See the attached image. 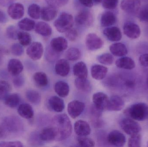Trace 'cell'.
Returning <instances> with one entry per match:
<instances>
[{
    "instance_id": "obj_5",
    "label": "cell",
    "mask_w": 148,
    "mask_h": 147,
    "mask_svg": "<svg viewBox=\"0 0 148 147\" xmlns=\"http://www.w3.org/2000/svg\"><path fill=\"white\" fill-rule=\"evenodd\" d=\"M120 126L126 134L130 136L140 133L142 130L140 124L130 118L123 119L120 123Z\"/></svg>"
},
{
    "instance_id": "obj_21",
    "label": "cell",
    "mask_w": 148,
    "mask_h": 147,
    "mask_svg": "<svg viewBox=\"0 0 148 147\" xmlns=\"http://www.w3.org/2000/svg\"><path fill=\"white\" fill-rule=\"evenodd\" d=\"M49 106L51 109L56 112H61L65 108V104L62 99L56 96H53L48 101Z\"/></svg>"
},
{
    "instance_id": "obj_29",
    "label": "cell",
    "mask_w": 148,
    "mask_h": 147,
    "mask_svg": "<svg viewBox=\"0 0 148 147\" xmlns=\"http://www.w3.org/2000/svg\"><path fill=\"white\" fill-rule=\"evenodd\" d=\"M35 30L37 34L44 37L50 36L52 33L51 27L44 22H40L36 23L35 27Z\"/></svg>"
},
{
    "instance_id": "obj_28",
    "label": "cell",
    "mask_w": 148,
    "mask_h": 147,
    "mask_svg": "<svg viewBox=\"0 0 148 147\" xmlns=\"http://www.w3.org/2000/svg\"><path fill=\"white\" fill-rule=\"evenodd\" d=\"M116 22L115 15L111 11L104 12L101 18V24L103 27H110L114 25Z\"/></svg>"
},
{
    "instance_id": "obj_38",
    "label": "cell",
    "mask_w": 148,
    "mask_h": 147,
    "mask_svg": "<svg viewBox=\"0 0 148 147\" xmlns=\"http://www.w3.org/2000/svg\"><path fill=\"white\" fill-rule=\"evenodd\" d=\"M81 54L80 50L75 47H71L66 52L65 56L68 60L75 61L78 60L81 57Z\"/></svg>"
},
{
    "instance_id": "obj_35",
    "label": "cell",
    "mask_w": 148,
    "mask_h": 147,
    "mask_svg": "<svg viewBox=\"0 0 148 147\" xmlns=\"http://www.w3.org/2000/svg\"><path fill=\"white\" fill-rule=\"evenodd\" d=\"M18 26L19 28L23 31H29L35 28L36 23L33 20L25 18L18 22Z\"/></svg>"
},
{
    "instance_id": "obj_12",
    "label": "cell",
    "mask_w": 148,
    "mask_h": 147,
    "mask_svg": "<svg viewBox=\"0 0 148 147\" xmlns=\"http://www.w3.org/2000/svg\"><path fill=\"white\" fill-rule=\"evenodd\" d=\"M123 29L125 35L130 39H137L140 35L141 30L140 27L133 22L125 23L123 26Z\"/></svg>"
},
{
    "instance_id": "obj_37",
    "label": "cell",
    "mask_w": 148,
    "mask_h": 147,
    "mask_svg": "<svg viewBox=\"0 0 148 147\" xmlns=\"http://www.w3.org/2000/svg\"><path fill=\"white\" fill-rule=\"evenodd\" d=\"M17 39L19 43L23 46H27L31 44L32 37L29 33L24 31L18 32Z\"/></svg>"
},
{
    "instance_id": "obj_49",
    "label": "cell",
    "mask_w": 148,
    "mask_h": 147,
    "mask_svg": "<svg viewBox=\"0 0 148 147\" xmlns=\"http://www.w3.org/2000/svg\"><path fill=\"white\" fill-rule=\"evenodd\" d=\"M66 33V37L70 41H75L78 36V33L76 29L73 28L67 31Z\"/></svg>"
},
{
    "instance_id": "obj_39",
    "label": "cell",
    "mask_w": 148,
    "mask_h": 147,
    "mask_svg": "<svg viewBox=\"0 0 148 147\" xmlns=\"http://www.w3.org/2000/svg\"><path fill=\"white\" fill-rule=\"evenodd\" d=\"M28 14L31 18L35 20L40 18L41 14V9L40 6L36 3L29 5L28 8Z\"/></svg>"
},
{
    "instance_id": "obj_13",
    "label": "cell",
    "mask_w": 148,
    "mask_h": 147,
    "mask_svg": "<svg viewBox=\"0 0 148 147\" xmlns=\"http://www.w3.org/2000/svg\"><path fill=\"white\" fill-rule=\"evenodd\" d=\"M140 0H122L121 3V9L125 12L130 14H136L140 7Z\"/></svg>"
},
{
    "instance_id": "obj_34",
    "label": "cell",
    "mask_w": 148,
    "mask_h": 147,
    "mask_svg": "<svg viewBox=\"0 0 148 147\" xmlns=\"http://www.w3.org/2000/svg\"><path fill=\"white\" fill-rule=\"evenodd\" d=\"M33 79L39 87H45L48 84L47 76L45 72H37L35 73L33 76Z\"/></svg>"
},
{
    "instance_id": "obj_25",
    "label": "cell",
    "mask_w": 148,
    "mask_h": 147,
    "mask_svg": "<svg viewBox=\"0 0 148 147\" xmlns=\"http://www.w3.org/2000/svg\"><path fill=\"white\" fill-rule=\"evenodd\" d=\"M73 71L74 75L78 78L86 79L88 77V69L83 62H77L75 64L73 68Z\"/></svg>"
},
{
    "instance_id": "obj_33",
    "label": "cell",
    "mask_w": 148,
    "mask_h": 147,
    "mask_svg": "<svg viewBox=\"0 0 148 147\" xmlns=\"http://www.w3.org/2000/svg\"><path fill=\"white\" fill-rule=\"evenodd\" d=\"M4 100L5 105L10 108H15L19 105L21 102L20 96L16 93L8 94Z\"/></svg>"
},
{
    "instance_id": "obj_58",
    "label": "cell",
    "mask_w": 148,
    "mask_h": 147,
    "mask_svg": "<svg viewBox=\"0 0 148 147\" xmlns=\"http://www.w3.org/2000/svg\"><path fill=\"white\" fill-rule=\"evenodd\" d=\"M8 53V51L5 49L0 48V64L2 61V57L3 54H6Z\"/></svg>"
},
{
    "instance_id": "obj_10",
    "label": "cell",
    "mask_w": 148,
    "mask_h": 147,
    "mask_svg": "<svg viewBox=\"0 0 148 147\" xmlns=\"http://www.w3.org/2000/svg\"><path fill=\"white\" fill-rule=\"evenodd\" d=\"M85 108V104L82 102L74 100L69 103L67 110L69 114L73 119H75L82 113Z\"/></svg>"
},
{
    "instance_id": "obj_61",
    "label": "cell",
    "mask_w": 148,
    "mask_h": 147,
    "mask_svg": "<svg viewBox=\"0 0 148 147\" xmlns=\"http://www.w3.org/2000/svg\"><path fill=\"white\" fill-rule=\"evenodd\" d=\"M147 146L148 147V142H147Z\"/></svg>"
},
{
    "instance_id": "obj_16",
    "label": "cell",
    "mask_w": 148,
    "mask_h": 147,
    "mask_svg": "<svg viewBox=\"0 0 148 147\" xmlns=\"http://www.w3.org/2000/svg\"><path fill=\"white\" fill-rule=\"evenodd\" d=\"M56 74L62 77H66L70 72V65L67 60L65 59L59 60L55 66Z\"/></svg>"
},
{
    "instance_id": "obj_47",
    "label": "cell",
    "mask_w": 148,
    "mask_h": 147,
    "mask_svg": "<svg viewBox=\"0 0 148 147\" xmlns=\"http://www.w3.org/2000/svg\"><path fill=\"white\" fill-rule=\"evenodd\" d=\"M118 3V0H103V7L108 9L115 8Z\"/></svg>"
},
{
    "instance_id": "obj_6",
    "label": "cell",
    "mask_w": 148,
    "mask_h": 147,
    "mask_svg": "<svg viewBox=\"0 0 148 147\" xmlns=\"http://www.w3.org/2000/svg\"><path fill=\"white\" fill-rule=\"evenodd\" d=\"M27 55L32 60H38L42 57L43 53V47L39 42H34L29 45L26 51Z\"/></svg>"
},
{
    "instance_id": "obj_30",
    "label": "cell",
    "mask_w": 148,
    "mask_h": 147,
    "mask_svg": "<svg viewBox=\"0 0 148 147\" xmlns=\"http://www.w3.org/2000/svg\"><path fill=\"white\" fill-rule=\"evenodd\" d=\"M55 91L61 98H65L68 96L69 93V86L66 82L60 81L55 85Z\"/></svg>"
},
{
    "instance_id": "obj_51",
    "label": "cell",
    "mask_w": 148,
    "mask_h": 147,
    "mask_svg": "<svg viewBox=\"0 0 148 147\" xmlns=\"http://www.w3.org/2000/svg\"><path fill=\"white\" fill-rule=\"evenodd\" d=\"M59 53L54 51L51 47L48 48L46 51L47 58L49 60H55L59 56Z\"/></svg>"
},
{
    "instance_id": "obj_7",
    "label": "cell",
    "mask_w": 148,
    "mask_h": 147,
    "mask_svg": "<svg viewBox=\"0 0 148 147\" xmlns=\"http://www.w3.org/2000/svg\"><path fill=\"white\" fill-rule=\"evenodd\" d=\"M107 141L110 145L116 147H123L126 142L125 135L118 130L110 132L107 136Z\"/></svg>"
},
{
    "instance_id": "obj_59",
    "label": "cell",
    "mask_w": 148,
    "mask_h": 147,
    "mask_svg": "<svg viewBox=\"0 0 148 147\" xmlns=\"http://www.w3.org/2000/svg\"><path fill=\"white\" fill-rule=\"evenodd\" d=\"M102 1L103 0H93V1H94L96 3H101Z\"/></svg>"
},
{
    "instance_id": "obj_41",
    "label": "cell",
    "mask_w": 148,
    "mask_h": 147,
    "mask_svg": "<svg viewBox=\"0 0 148 147\" xmlns=\"http://www.w3.org/2000/svg\"><path fill=\"white\" fill-rule=\"evenodd\" d=\"M97 59L101 64L109 66L113 64L114 58L112 54L109 53H105L98 56Z\"/></svg>"
},
{
    "instance_id": "obj_45",
    "label": "cell",
    "mask_w": 148,
    "mask_h": 147,
    "mask_svg": "<svg viewBox=\"0 0 148 147\" xmlns=\"http://www.w3.org/2000/svg\"><path fill=\"white\" fill-rule=\"evenodd\" d=\"M11 53L16 56H21L24 52L23 46L20 44L14 43L13 44L11 47Z\"/></svg>"
},
{
    "instance_id": "obj_8",
    "label": "cell",
    "mask_w": 148,
    "mask_h": 147,
    "mask_svg": "<svg viewBox=\"0 0 148 147\" xmlns=\"http://www.w3.org/2000/svg\"><path fill=\"white\" fill-rule=\"evenodd\" d=\"M85 43L87 48L91 51L100 49L103 45L102 40L95 33H89L87 35Z\"/></svg>"
},
{
    "instance_id": "obj_48",
    "label": "cell",
    "mask_w": 148,
    "mask_h": 147,
    "mask_svg": "<svg viewBox=\"0 0 148 147\" xmlns=\"http://www.w3.org/2000/svg\"><path fill=\"white\" fill-rule=\"evenodd\" d=\"M23 147V144L20 141H2L0 142V147Z\"/></svg>"
},
{
    "instance_id": "obj_50",
    "label": "cell",
    "mask_w": 148,
    "mask_h": 147,
    "mask_svg": "<svg viewBox=\"0 0 148 147\" xmlns=\"http://www.w3.org/2000/svg\"><path fill=\"white\" fill-rule=\"evenodd\" d=\"M25 82L24 77L23 76L19 75L15 76L13 79V83L16 88H21L23 86Z\"/></svg>"
},
{
    "instance_id": "obj_11",
    "label": "cell",
    "mask_w": 148,
    "mask_h": 147,
    "mask_svg": "<svg viewBox=\"0 0 148 147\" xmlns=\"http://www.w3.org/2000/svg\"><path fill=\"white\" fill-rule=\"evenodd\" d=\"M8 13L13 20H19L24 16V6L20 3H14L8 6Z\"/></svg>"
},
{
    "instance_id": "obj_26",
    "label": "cell",
    "mask_w": 148,
    "mask_h": 147,
    "mask_svg": "<svg viewBox=\"0 0 148 147\" xmlns=\"http://www.w3.org/2000/svg\"><path fill=\"white\" fill-rule=\"evenodd\" d=\"M110 51L112 54L116 57H123L128 53L127 49L125 45L122 43H115L110 46Z\"/></svg>"
},
{
    "instance_id": "obj_23",
    "label": "cell",
    "mask_w": 148,
    "mask_h": 147,
    "mask_svg": "<svg viewBox=\"0 0 148 147\" xmlns=\"http://www.w3.org/2000/svg\"><path fill=\"white\" fill-rule=\"evenodd\" d=\"M57 14L56 8L49 6L44 7L41 9L40 16L42 20L50 21L56 18Z\"/></svg>"
},
{
    "instance_id": "obj_18",
    "label": "cell",
    "mask_w": 148,
    "mask_h": 147,
    "mask_svg": "<svg viewBox=\"0 0 148 147\" xmlns=\"http://www.w3.org/2000/svg\"><path fill=\"white\" fill-rule=\"evenodd\" d=\"M23 69V64L19 60L11 59L9 61L8 65V71L12 76L15 77L20 75Z\"/></svg>"
},
{
    "instance_id": "obj_36",
    "label": "cell",
    "mask_w": 148,
    "mask_h": 147,
    "mask_svg": "<svg viewBox=\"0 0 148 147\" xmlns=\"http://www.w3.org/2000/svg\"><path fill=\"white\" fill-rule=\"evenodd\" d=\"M26 96L27 100L34 104H38L41 100L40 94L34 90H28L26 92Z\"/></svg>"
},
{
    "instance_id": "obj_55",
    "label": "cell",
    "mask_w": 148,
    "mask_h": 147,
    "mask_svg": "<svg viewBox=\"0 0 148 147\" xmlns=\"http://www.w3.org/2000/svg\"><path fill=\"white\" fill-rule=\"evenodd\" d=\"M8 17L5 13L0 9V23H6L8 22Z\"/></svg>"
},
{
    "instance_id": "obj_2",
    "label": "cell",
    "mask_w": 148,
    "mask_h": 147,
    "mask_svg": "<svg viewBox=\"0 0 148 147\" xmlns=\"http://www.w3.org/2000/svg\"><path fill=\"white\" fill-rule=\"evenodd\" d=\"M124 114L135 121H144L148 116V106L143 103L135 104L126 109Z\"/></svg>"
},
{
    "instance_id": "obj_54",
    "label": "cell",
    "mask_w": 148,
    "mask_h": 147,
    "mask_svg": "<svg viewBox=\"0 0 148 147\" xmlns=\"http://www.w3.org/2000/svg\"><path fill=\"white\" fill-rule=\"evenodd\" d=\"M81 4L88 7H91L93 6V0H79Z\"/></svg>"
},
{
    "instance_id": "obj_15",
    "label": "cell",
    "mask_w": 148,
    "mask_h": 147,
    "mask_svg": "<svg viewBox=\"0 0 148 147\" xmlns=\"http://www.w3.org/2000/svg\"><path fill=\"white\" fill-rule=\"evenodd\" d=\"M74 131L78 136H87L90 134L91 129L89 124L87 122L83 120H79L75 123Z\"/></svg>"
},
{
    "instance_id": "obj_42",
    "label": "cell",
    "mask_w": 148,
    "mask_h": 147,
    "mask_svg": "<svg viewBox=\"0 0 148 147\" xmlns=\"http://www.w3.org/2000/svg\"><path fill=\"white\" fill-rule=\"evenodd\" d=\"M77 143L81 147H93L95 146L94 141L86 136H79L77 139Z\"/></svg>"
},
{
    "instance_id": "obj_9",
    "label": "cell",
    "mask_w": 148,
    "mask_h": 147,
    "mask_svg": "<svg viewBox=\"0 0 148 147\" xmlns=\"http://www.w3.org/2000/svg\"><path fill=\"white\" fill-rule=\"evenodd\" d=\"M94 105L98 109L103 111L107 110L109 98L106 94L102 92H97L92 97Z\"/></svg>"
},
{
    "instance_id": "obj_52",
    "label": "cell",
    "mask_w": 148,
    "mask_h": 147,
    "mask_svg": "<svg viewBox=\"0 0 148 147\" xmlns=\"http://www.w3.org/2000/svg\"><path fill=\"white\" fill-rule=\"evenodd\" d=\"M139 17L142 21L148 22V7L143 8L140 11Z\"/></svg>"
},
{
    "instance_id": "obj_32",
    "label": "cell",
    "mask_w": 148,
    "mask_h": 147,
    "mask_svg": "<svg viewBox=\"0 0 148 147\" xmlns=\"http://www.w3.org/2000/svg\"><path fill=\"white\" fill-rule=\"evenodd\" d=\"M75 85L78 90L84 92H89L91 90V85L88 80L86 79L77 78L75 80Z\"/></svg>"
},
{
    "instance_id": "obj_20",
    "label": "cell",
    "mask_w": 148,
    "mask_h": 147,
    "mask_svg": "<svg viewBox=\"0 0 148 147\" xmlns=\"http://www.w3.org/2000/svg\"><path fill=\"white\" fill-rule=\"evenodd\" d=\"M124 105V101L121 97L113 96L109 99L107 110L110 111H120L123 109Z\"/></svg>"
},
{
    "instance_id": "obj_4",
    "label": "cell",
    "mask_w": 148,
    "mask_h": 147,
    "mask_svg": "<svg viewBox=\"0 0 148 147\" xmlns=\"http://www.w3.org/2000/svg\"><path fill=\"white\" fill-rule=\"evenodd\" d=\"M74 24L73 17L72 15L63 12L54 23L56 30L60 33H63L73 27Z\"/></svg>"
},
{
    "instance_id": "obj_56",
    "label": "cell",
    "mask_w": 148,
    "mask_h": 147,
    "mask_svg": "<svg viewBox=\"0 0 148 147\" xmlns=\"http://www.w3.org/2000/svg\"><path fill=\"white\" fill-rule=\"evenodd\" d=\"M15 0H0V6L2 7L9 6L14 3Z\"/></svg>"
},
{
    "instance_id": "obj_44",
    "label": "cell",
    "mask_w": 148,
    "mask_h": 147,
    "mask_svg": "<svg viewBox=\"0 0 148 147\" xmlns=\"http://www.w3.org/2000/svg\"><path fill=\"white\" fill-rule=\"evenodd\" d=\"M18 31L14 26H10L6 29V35L7 37L12 40H16L18 36Z\"/></svg>"
},
{
    "instance_id": "obj_27",
    "label": "cell",
    "mask_w": 148,
    "mask_h": 147,
    "mask_svg": "<svg viewBox=\"0 0 148 147\" xmlns=\"http://www.w3.org/2000/svg\"><path fill=\"white\" fill-rule=\"evenodd\" d=\"M115 64L118 68L125 70H131L135 67L134 61L129 57H124L120 58L116 60Z\"/></svg>"
},
{
    "instance_id": "obj_31",
    "label": "cell",
    "mask_w": 148,
    "mask_h": 147,
    "mask_svg": "<svg viewBox=\"0 0 148 147\" xmlns=\"http://www.w3.org/2000/svg\"><path fill=\"white\" fill-rule=\"evenodd\" d=\"M39 137L41 140L49 142L55 140L56 135L54 129L52 127L43 129L39 134Z\"/></svg>"
},
{
    "instance_id": "obj_17",
    "label": "cell",
    "mask_w": 148,
    "mask_h": 147,
    "mask_svg": "<svg viewBox=\"0 0 148 147\" xmlns=\"http://www.w3.org/2000/svg\"><path fill=\"white\" fill-rule=\"evenodd\" d=\"M103 33L109 40L112 41H118L122 38L121 30L117 27H109L103 30Z\"/></svg>"
},
{
    "instance_id": "obj_1",
    "label": "cell",
    "mask_w": 148,
    "mask_h": 147,
    "mask_svg": "<svg viewBox=\"0 0 148 147\" xmlns=\"http://www.w3.org/2000/svg\"><path fill=\"white\" fill-rule=\"evenodd\" d=\"M52 124L56 135V140H64L71 135L73 127L70 119L66 115L55 116L52 120Z\"/></svg>"
},
{
    "instance_id": "obj_24",
    "label": "cell",
    "mask_w": 148,
    "mask_h": 147,
    "mask_svg": "<svg viewBox=\"0 0 148 147\" xmlns=\"http://www.w3.org/2000/svg\"><path fill=\"white\" fill-rule=\"evenodd\" d=\"M17 112L20 116L26 119H32L34 116L33 108L27 103L20 104L17 109Z\"/></svg>"
},
{
    "instance_id": "obj_46",
    "label": "cell",
    "mask_w": 148,
    "mask_h": 147,
    "mask_svg": "<svg viewBox=\"0 0 148 147\" xmlns=\"http://www.w3.org/2000/svg\"><path fill=\"white\" fill-rule=\"evenodd\" d=\"M49 6L55 8L65 6L68 2L69 0H46Z\"/></svg>"
},
{
    "instance_id": "obj_22",
    "label": "cell",
    "mask_w": 148,
    "mask_h": 147,
    "mask_svg": "<svg viewBox=\"0 0 148 147\" xmlns=\"http://www.w3.org/2000/svg\"><path fill=\"white\" fill-rule=\"evenodd\" d=\"M108 72V68L101 65H94L91 68V76L96 80H101L103 79Z\"/></svg>"
},
{
    "instance_id": "obj_53",
    "label": "cell",
    "mask_w": 148,
    "mask_h": 147,
    "mask_svg": "<svg viewBox=\"0 0 148 147\" xmlns=\"http://www.w3.org/2000/svg\"><path fill=\"white\" fill-rule=\"evenodd\" d=\"M139 61L143 66H148V54L141 55L139 58Z\"/></svg>"
},
{
    "instance_id": "obj_40",
    "label": "cell",
    "mask_w": 148,
    "mask_h": 147,
    "mask_svg": "<svg viewBox=\"0 0 148 147\" xmlns=\"http://www.w3.org/2000/svg\"><path fill=\"white\" fill-rule=\"evenodd\" d=\"M11 90V85L8 82L0 79V99H4Z\"/></svg>"
},
{
    "instance_id": "obj_14",
    "label": "cell",
    "mask_w": 148,
    "mask_h": 147,
    "mask_svg": "<svg viewBox=\"0 0 148 147\" xmlns=\"http://www.w3.org/2000/svg\"><path fill=\"white\" fill-rule=\"evenodd\" d=\"M76 22L80 26H89L93 22V17L90 12L87 10H82L78 13L75 19Z\"/></svg>"
},
{
    "instance_id": "obj_60",
    "label": "cell",
    "mask_w": 148,
    "mask_h": 147,
    "mask_svg": "<svg viewBox=\"0 0 148 147\" xmlns=\"http://www.w3.org/2000/svg\"><path fill=\"white\" fill-rule=\"evenodd\" d=\"M147 85L148 87V76H147Z\"/></svg>"
},
{
    "instance_id": "obj_57",
    "label": "cell",
    "mask_w": 148,
    "mask_h": 147,
    "mask_svg": "<svg viewBox=\"0 0 148 147\" xmlns=\"http://www.w3.org/2000/svg\"><path fill=\"white\" fill-rule=\"evenodd\" d=\"M134 85V83L132 80H127L126 82V85L129 88H133Z\"/></svg>"
},
{
    "instance_id": "obj_19",
    "label": "cell",
    "mask_w": 148,
    "mask_h": 147,
    "mask_svg": "<svg viewBox=\"0 0 148 147\" xmlns=\"http://www.w3.org/2000/svg\"><path fill=\"white\" fill-rule=\"evenodd\" d=\"M68 45L67 41L63 37L54 38L50 42V47L59 53L66 50L67 48Z\"/></svg>"
},
{
    "instance_id": "obj_43",
    "label": "cell",
    "mask_w": 148,
    "mask_h": 147,
    "mask_svg": "<svg viewBox=\"0 0 148 147\" xmlns=\"http://www.w3.org/2000/svg\"><path fill=\"white\" fill-rule=\"evenodd\" d=\"M141 136L140 133L131 135L129 139L128 146L129 147H139L141 146Z\"/></svg>"
},
{
    "instance_id": "obj_3",
    "label": "cell",
    "mask_w": 148,
    "mask_h": 147,
    "mask_svg": "<svg viewBox=\"0 0 148 147\" xmlns=\"http://www.w3.org/2000/svg\"><path fill=\"white\" fill-rule=\"evenodd\" d=\"M23 129V124L19 117L10 116L5 117L3 121L2 126L0 129L1 135L6 132L11 133H19Z\"/></svg>"
}]
</instances>
